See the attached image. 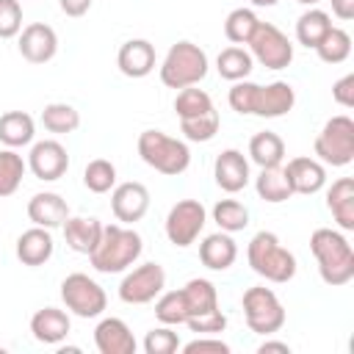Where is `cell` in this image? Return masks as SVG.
Here are the masks:
<instances>
[{"label":"cell","instance_id":"6da1fadb","mask_svg":"<svg viewBox=\"0 0 354 354\" xmlns=\"http://www.w3.org/2000/svg\"><path fill=\"white\" fill-rule=\"evenodd\" d=\"M310 252L318 263L321 279L329 288H340L354 279V249L340 230L318 227L310 235Z\"/></svg>","mask_w":354,"mask_h":354},{"label":"cell","instance_id":"7a4b0ae2","mask_svg":"<svg viewBox=\"0 0 354 354\" xmlns=\"http://www.w3.org/2000/svg\"><path fill=\"white\" fill-rule=\"evenodd\" d=\"M141 252L144 241L130 224H105L100 243L88 254V263L100 274H122L141 257Z\"/></svg>","mask_w":354,"mask_h":354},{"label":"cell","instance_id":"3957f363","mask_svg":"<svg viewBox=\"0 0 354 354\" xmlns=\"http://www.w3.org/2000/svg\"><path fill=\"white\" fill-rule=\"evenodd\" d=\"M246 260L257 277L274 285H285L296 277V254L279 243V238L268 230L252 235L246 246Z\"/></svg>","mask_w":354,"mask_h":354},{"label":"cell","instance_id":"277c9868","mask_svg":"<svg viewBox=\"0 0 354 354\" xmlns=\"http://www.w3.org/2000/svg\"><path fill=\"white\" fill-rule=\"evenodd\" d=\"M207 53L194 41H177L169 47L160 64V83L166 88H188L199 86L207 75Z\"/></svg>","mask_w":354,"mask_h":354},{"label":"cell","instance_id":"5b68a950","mask_svg":"<svg viewBox=\"0 0 354 354\" xmlns=\"http://www.w3.org/2000/svg\"><path fill=\"white\" fill-rule=\"evenodd\" d=\"M138 155L149 169H155L166 177H177L191 166L188 144L166 136L163 130H144L138 136Z\"/></svg>","mask_w":354,"mask_h":354},{"label":"cell","instance_id":"8992f818","mask_svg":"<svg viewBox=\"0 0 354 354\" xmlns=\"http://www.w3.org/2000/svg\"><path fill=\"white\" fill-rule=\"evenodd\" d=\"M241 307H243V318H246V326L254 332V335H263V337H271L274 332H279L285 326V307L279 301V296L266 288V285H254V288H246L243 290V299H241Z\"/></svg>","mask_w":354,"mask_h":354},{"label":"cell","instance_id":"52a82bcc","mask_svg":"<svg viewBox=\"0 0 354 354\" xmlns=\"http://www.w3.org/2000/svg\"><path fill=\"white\" fill-rule=\"evenodd\" d=\"M313 149L324 166H348L354 160V119L346 113L326 119L321 133L315 136Z\"/></svg>","mask_w":354,"mask_h":354},{"label":"cell","instance_id":"ba28073f","mask_svg":"<svg viewBox=\"0 0 354 354\" xmlns=\"http://www.w3.org/2000/svg\"><path fill=\"white\" fill-rule=\"evenodd\" d=\"M61 301L77 318H100L108 307L102 285L83 271H75L61 282Z\"/></svg>","mask_w":354,"mask_h":354},{"label":"cell","instance_id":"9c48e42d","mask_svg":"<svg viewBox=\"0 0 354 354\" xmlns=\"http://www.w3.org/2000/svg\"><path fill=\"white\" fill-rule=\"evenodd\" d=\"M246 44H249V55L266 69H285L293 61V44L274 22H257Z\"/></svg>","mask_w":354,"mask_h":354},{"label":"cell","instance_id":"30bf717a","mask_svg":"<svg viewBox=\"0 0 354 354\" xmlns=\"http://www.w3.org/2000/svg\"><path fill=\"white\" fill-rule=\"evenodd\" d=\"M205 224H207L205 205L199 199H180V202H174L169 207L163 230H166L169 243L185 249V246H191L199 238V232L205 230Z\"/></svg>","mask_w":354,"mask_h":354},{"label":"cell","instance_id":"8fae6325","mask_svg":"<svg viewBox=\"0 0 354 354\" xmlns=\"http://www.w3.org/2000/svg\"><path fill=\"white\" fill-rule=\"evenodd\" d=\"M166 288V271L160 263H141L119 282V299L124 304H149Z\"/></svg>","mask_w":354,"mask_h":354},{"label":"cell","instance_id":"7c38bea8","mask_svg":"<svg viewBox=\"0 0 354 354\" xmlns=\"http://www.w3.org/2000/svg\"><path fill=\"white\" fill-rule=\"evenodd\" d=\"M28 169L36 180H44V183H53V180H61L69 169V155H66V147L55 138H44V141H36L28 152Z\"/></svg>","mask_w":354,"mask_h":354},{"label":"cell","instance_id":"4fadbf2b","mask_svg":"<svg viewBox=\"0 0 354 354\" xmlns=\"http://www.w3.org/2000/svg\"><path fill=\"white\" fill-rule=\"evenodd\" d=\"M149 210V191L144 183H116L111 188V213L116 216V221L122 224H136L147 216Z\"/></svg>","mask_w":354,"mask_h":354},{"label":"cell","instance_id":"5bb4252c","mask_svg":"<svg viewBox=\"0 0 354 354\" xmlns=\"http://www.w3.org/2000/svg\"><path fill=\"white\" fill-rule=\"evenodd\" d=\"M17 47H19V55L28 61V64H47L55 58L58 53V33L44 25V22H30L19 30L17 36Z\"/></svg>","mask_w":354,"mask_h":354},{"label":"cell","instance_id":"9a60e30c","mask_svg":"<svg viewBox=\"0 0 354 354\" xmlns=\"http://www.w3.org/2000/svg\"><path fill=\"white\" fill-rule=\"evenodd\" d=\"M282 171L288 177L293 194L313 196V194H318L326 185V166L318 158H310V155L290 158L288 166H282Z\"/></svg>","mask_w":354,"mask_h":354},{"label":"cell","instance_id":"2e32d148","mask_svg":"<svg viewBox=\"0 0 354 354\" xmlns=\"http://www.w3.org/2000/svg\"><path fill=\"white\" fill-rule=\"evenodd\" d=\"M213 177H216V185L227 194L243 191L249 185V158L235 147L218 152L213 163Z\"/></svg>","mask_w":354,"mask_h":354},{"label":"cell","instance_id":"e0dca14e","mask_svg":"<svg viewBox=\"0 0 354 354\" xmlns=\"http://www.w3.org/2000/svg\"><path fill=\"white\" fill-rule=\"evenodd\" d=\"M293 105H296V91H293V86L285 83V80H274V83H268V86H257L252 116H260V119H279V116H285L288 111H293Z\"/></svg>","mask_w":354,"mask_h":354},{"label":"cell","instance_id":"ac0fdd59","mask_svg":"<svg viewBox=\"0 0 354 354\" xmlns=\"http://www.w3.org/2000/svg\"><path fill=\"white\" fill-rule=\"evenodd\" d=\"M94 346L100 354H136V348H138L130 326L113 315L102 318L94 326Z\"/></svg>","mask_w":354,"mask_h":354},{"label":"cell","instance_id":"d6986e66","mask_svg":"<svg viewBox=\"0 0 354 354\" xmlns=\"http://www.w3.org/2000/svg\"><path fill=\"white\" fill-rule=\"evenodd\" d=\"M116 66L124 77H147L155 69V44L147 39H127L116 53Z\"/></svg>","mask_w":354,"mask_h":354},{"label":"cell","instance_id":"ffe728a7","mask_svg":"<svg viewBox=\"0 0 354 354\" xmlns=\"http://www.w3.org/2000/svg\"><path fill=\"white\" fill-rule=\"evenodd\" d=\"M28 218L36 224V227H44V230H55V227H64V221L69 218V205L61 194L55 191H39L30 196L28 202Z\"/></svg>","mask_w":354,"mask_h":354},{"label":"cell","instance_id":"44dd1931","mask_svg":"<svg viewBox=\"0 0 354 354\" xmlns=\"http://www.w3.org/2000/svg\"><path fill=\"white\" fill-rule=\"evenodd\" d=\"M72 329L69 313L58 307H41L30 315V335L44 346H58Z\"/></svg>","mask_w":354,"mask_h":354},{"label":"cell","instance_id":"7402d4cb","mask_svg":"<svg viewBox=\"0 0 354 354\" xmlns=\"http://www.w3.org/2000/svg\"><path fill=\"white\" fill-rule=\"evenodd\" d=\"M102 221L94 218V216H69L64 221V241L72 252L77 254H91L94 246L100 243V235H102Z\"/></svg>","mask_w":354,"mask_h":354},{"label":"cell","instance_id":"603a6c76","mask_svg":"<svg viewBox=\"0 0 354 354\" xmlns=\"http://www.w3.org/2000/svg\"><path fill=\"white\" fill-rule=\"evenodd\" d=\"M53 252H55V243H53L50 230H44V227H36L33 224L30 230H25L17 238V260L22 266H30V268L44 266L53 257Z\"/></svg>","mask_w":354,"mask_h":354},{"label":"cell","instance_id":"cb8c5ba5","mask_svg":"<svg viewBox=\"0 0 354 354\" xmlns=\"http://www.w3.org/2000/svg\"><path fill=\"white\" fill-rule=\"evenodd\" d=\"M199 260L210 271H227L238 260V243L224 230H218L213 235H205V241L199 243Z\"/></svg>","mask_w":354,"mask_h":354},{"label":"cell","instance_id":"d4e9b609","mask_svg":"<svg viewBox=\"0 0 354 354\" xmlns=\"http://www.w3.org/2000/svg\"><path fill=\"white\" fill-rule=\"evenodd\" d=\"M326 207L343 232L354 230V180L351 177H337L326 188Z\"/></svg>","mask_w":354,"mask_h":354},{"label":"cell","instance_id":"484cf974","mask_svg":"<svg viewBox=\"0 0 354 354\" xmlns=\"http://www.w3.org/2000/svg\"><path fill=\"white\" fill-rule=\"evenodd\" d=\"M183 299H185V313L188 318H196V315H205V313H213L218 310V290L210 279H202V277H194L188 279L183 288ZM185 318V321H188Z\"/></svg>","mask_w":354,"mask_h":354},{"label":"cell","instance_id":"4316f807","mask_svg":"<svg viewBox=\"0 0 354 354\" xmlns=\"http://www.w3.org/2000/svg\"><path fill=\"white\" fill-rule=\"evenodd\" d=\"M33 136H36V122L30 113H25V111L0 113V144L19 149V147H28L33 141Z\"/></svg>","mask_w":354,"mask_h":354},{"label":"cell","instance_id":"83f0119b","mask_svg":"<svg viewBox=\"0 0 354 354\" xmlns=\"http://www.w3.org/2000/svg\"><path fill=\"white\" fill-rule=\"evenodd\" d=\"M332 28V17L318 8V6H310L299 19H296V41L304 44L307 50H315V44L329 33Z\"/></svg>","mask_w":354,"mask_h":354},{"label":"cell","instance_id":"f1b7e54d","mask_svg":"<svg viewBox=\"0 0 354 354\" xmlns=\"http://www.w3.org/2000/svg\"><path fill=\"white\" fill-rule=\"evenodd\" d=\"M249 158H252V163H257L260 169L282 166V160H285V141H282L277 133H271V130L254 133L252 141H249Z\"/></svg>","mask_w":354,"mask_h":354},{"label":"cell","instance_id":"f546056e","mask_svg":"<svg viewBox=\"0 0 354 354\" xmlns=\"http://www.w3.org/2000/svg\"><path fill=\"white\" fill-rule=\"evenodd\" d=\"M216 69L224 80L235 83V80H246L254 69V58L249 55V50H243L241 44H230L216 55Z\"/></svg>","mask_w":354,"mask_h":354},{"label":"cell","instance_id":"4dcf8cb0","mask_svg":"<svg viewBox=\"0 0 354 354\" xmlns=\"http://www.w3.org/2000/svg\"><path fill=\"white\" fill-rule=\"evenodd\" d=\"M254 191L263 202L268 205H279V202H288L293 196L290 191V183L282 171V166H271V169H260L257 180H254Z\"/></svg>","mask_w":354,"mask_h":354},{"label":"cell","instance_id":"1f68e13d","mask_svg":"<svg viewBox=\"0 0 354 354\" xmlns=\"http://www.w3.org/2000/svg\"><path fill=\"white\" fill-rule=\"evenodd\" d=\"M25 171H28V160L17 149H11V147L0 149V199L17 194Z\"/></svg>","mask_w":354,"mask_h":354},{"label":"cell","instance_id":"d6a6232c","mask_svg":"<svg viewBox=\"0 0 354 354\" xmlns=\"http://www.w3.org/2000/svg\"><path fill=\"white\" fill-rule=\"evenodd\" d=\"M41 124H44L47 133L66 136V133H75L80 127V113L69 102H50L41 111Z\"/></svg>","mask_w":354,"mask_h":354},{"label":"cell","instance_id":"836d02e7","mask_svg":"<svg viewBox=\"0 0 354 354\" xmlns=\"http://www.w3.org/2000/svg\"><path fill=\"white\" fill-rule=\"evenodd\" d=\"M213 221L218 224V230L224 232H241L249 227V207L238 199H218L213 205Z\"/></svg>","mask_w":354,"mask_h":354},{"label":"cell","instance_id":"e575fe53","mask_svg":"<svg viewBox=\"0 0 354 354\" xmlns=\"http://www.w3.org/2000/svg\"><path fill=\"white\" fill-rule=\"evenodd\" d=\"M315 53L324 64H343L351 55V36L343 28H329V33L315 44Z\"/></svg>","mask_w":354,"mask_h":354},{"label":"cell","instance_id":"d590c367","mask_svg":"<svg viewBox=\"0 0 354 354\" xmlns=\"http://www.w3.org/2000/svg\"><path fill=\"white\" fill-rule=\"evenodd\" d=\"M221 127V119H218V111L210 108L199 116H191V119H180V133L185 136V141H196V144H205L210 141Z\"/></svg>","mask_w":354,"mask_h":354},{"label":"cell","instance_id":"8d00e7d4","mask_svg":"<svg viewBox=\"0 0 354 354\" xmlns=\"http://www.w3.org/2000/svg\"><path fill=\"white\" fill-rule=\"evenodd\" d=\"M257 14L252 11V8H232L230 14H227V19H224V36L232 41V44H246L249 39H252V33H254V28H257Z\"/></svg>","mask_w":354,"mask_h":354},{"label":"cell","instance_id":"74e56055","mask_svg":"<svg viewBox=\"0 0 354 354\" xmlns=\"http://www.w3.org/2000/svg\"><path fill=\"white\" fill-rule=\"evenodd\" d=\"M83 185L91 194H108L116 185V166L105 158H94L83 169Z\"/></svg>","mask_w":354,"mask_h":354},{"label":"cell","instance_id":"f35d334b","mask_svg":"<svg viewBox=\"0 0 354 354\" xmlns=\"http://www.w3.org/2000/svg\"><path fill=\"white\" fill-rule=\"evenodd\" d=\"M155 318L166 326H180L185 324L188 313H185V299H183V290H163L158 299H155Z\"/></svg>","mask_w":354,"mask_h":354},{"label":"cell","instance_id":"ab89813d","mask_svg":"<svg viewBox=\"0 0 354 354\" xmlns=\"http://www.w3.org/2000/svg\"><path fill=\"white\" fill-rule=\"evenodd\" d=\"M213 108V100L205 88H196V86H188V88H180L177 97H174V111L180 119H191V116H199L205 111Z\"/></svg>","mask_w":354,"mask_h":354},{"label":"cell","instance_id":"60d3db41","mask_svg":"<svg viewBox=\"0 0 354 354\" xmlns=\"http://www.w3.org/2000/svg\"><path fill=\"white\" fill-rule=\"evenodd\" d=\"M144 351L147 354H174L177 348H180V337H177V332L171 329V326H155V329H149L147 335H144Z\"/></svg>","mask_w":354,"mask_h":354},{"label":"cell","instance_id":"b9f144b4","mask_svg":"<svg viewBox=\"0 0 354 354\" xmlns=\"http://www.w3.org/2000/svg\"><path fill=\"white\" fill-rule=\"evenodd\" d=\"M257 86L260 83H252V80H235L230 94H227V102L235 113L241 116H249L252 108H254V94H257Z\"/></svg>","mask_w":354,"mask_h":354},{"label":"cell","instance_id":"7bdbcfd3","mask_svg":"<svg viewBox=\"0 0 354 354\" xmlns=\"http://www.w3.org/2000/svg\"><path fill=\"white\" fill-rule=\"evenodd\" d=\"M22 30L19 0H0V39H14Z\"/></svg>","mask_w":354,"mask_h":354},{"label":"cell","instance_id":"ee69618b","mask_svg":"<svg viewBox=\"0 0 354 354\" xmlns=\"http://www.w3.org/2000/svg\"><path fill=\"white\" fill-rule=\"evenodd\" d=\"M185 326L196 335H218L227 329V315L221 310H213V313H205V315H196V318H188Z\"/></svg>","mask_w":354,"mask_h":354},{"label":"cell","instance_id":"f6af8a7d","mask_svg":"<svg viewBox=\"0 0 354 354\" xmlns=\"http://www.w3.org/2000/svg\"><path fill=\"white\" fill-rule=\"evenodd\" d=\"M185 354H230V343H224L221 337H216V335H199V337H194L191 343H185V346H180Z\"/></svg>","mask_w":354,"mask_h":354},{"label":"cell","instance_id":"bcb514c9","mask_svg":"<svg viewBox=\"0 0 354 354\" xmlns=\"http://www.w3.org/2000/svg\"><path fill=\"white\" fill-rule=\"evenodd\" d=\"M332 100L343 108H354V75H343L340 80H335L332 86Z\"/></svg>","mask_w":354,"mask_h":354},{"label":"cell","instance_id":"7dc6e473","mask_svg":"<svg viewBox=\"0 0 354 354\" xmlns=\"http://www.w3.org/2000/svg\"><path fill=\"white\" fill-rule=\"evenodd\" d=\"M58 6L66 17H83L91 8V0H58Z\"/></svg>","mask_w":354,"mask_h":354},{"label":"cell","instance_id":"c3c4849f","mask_svg":"<svg viewBox=\"0 0 354 354\" xmlns=\"http://www.w3.org/2000/svg\"><path fill=\"white\" fill-rule=\"evenodd\" d=\"M332 3V14L343 22L354 19V0H329Z\"/></svg>","mask_w":354,"mask_h":354},{"label":"cell","instance_id":"681fc988","mask_svg":"<svg viewBox=\"0 0 354 354\" xmlns=\"http://www.w3.org/2000/svg\"><path fill=\"white\" fill-rule=\"evenodd\" d=\"M257 351H260V354H268V351H282V354H288L290 346L282 343V340H263V343L257 346Z\"/></svg>","mask_w":354,"mask_h":354},{"label":"cell","instance_id":"f907efd6","mask_svg":"<svg viewBox=\"0 0 354 354\" xmlns=\"http://www.w3.org/2000/svg\"><path fill=\"white\" fill-rule=\"evenodd\" d=\"M254 8H271V6H277L279 0H249Z\"/></svg>","mask_w":354,"mask_h":354},{"label":"cell","instance_id":"816d5d0a","mask_svg":"<svg viewBox=\"0 0 354 354\" xmlns=\"http://www.w3.org/2000/svg\"><path fill=\"white\" fill-rule=\"evenodd\" d=\"M296 3H301V6H307V8H310V6H318L321 0H296Z\"/></svg>","mask_w":354,"mask_h":354}]
</instances>
